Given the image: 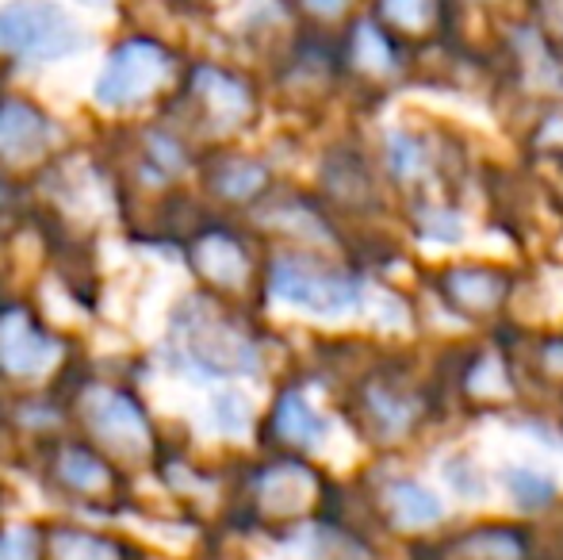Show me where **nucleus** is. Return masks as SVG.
Returning a JSON list of instances; mask_svg holds the SVG:
<instances>
[{"mask_svg":"<svg viewBox=\"0 0 563 560\" xmlns=\"http://www.w3.org/2000/svg\"><path fill=\"white\" fill-rule=\"evenodd\" d=\"M81 28L51 0H12V4L0 8V51L51 62L66 58V54L81 51Z\"/></svg>","mask_w":563,"mask_h":560,"instance_id":"nucleus-1","label":"nucleus"},{"mask_svg":"<svg viewBox=\"0 0 563 560\" xmlns=\"http://www.w3.org/2000/svg\"><path fill=\"white\" fill-rule=\"evenodd\" d=\"M268 288H273V296L280 304L303 307L311 315H345L356 311L364 299L361 281L345 277V273L311 270V265L299 262H276Z\"/></svg>","mask_w":563,"mask_h":560,"instance_id":"nucleus-2","label":"nucleus"},{"mask_svg":"<svg viewBox=\"0 0 563 560\" xmlns=\"http://www.w3.org/2000/svg\"><path fill=\"white\" fill-rule=\"evenodd\" d=\"M169 54L162 46L146 43H123L119 51L108 58L104 74L97 81V100L104 108H131L142 105L146 97H154L162 89V81L169 77Z\"/></svg>","mask_w":563,"mask_h":560,"instance_id":"nucleus-3","label":"nucleus"},{"mask_svg":"<svg viewBox=\"0 0 563 560\" xmlns=\"http://www.w3.org/2000/svg\"><path fill=\"white\" fill-rule=\"evenodd\" d=\"M185 334H188V353H192L211 376H234V373H253V369H257V350H253L234 327L211 319V315L185 319Z\"/></svg>","mask_w":563,"mask_h":560,"instance_id":"nucleus-4","label":"nucleus"},{"mask_svg":"<svg viewBox=\"0 0 563 560\" xmlns=\"http://www.w3.org/2000/svg\"><path fill=\"white\" fill-rule=\"evenodd\" d=\"M92 430L104 441H112L119 453H139L146 449V419L131 399L115 396V392H92V404H85Z\"/></svg>","mask_w":563,"mask_h":560,"instance_id":"nucleus-5","label":"nucleus"},{"mask_svg":"<svg viewBox=\"0 0 563 560\" xmlns=\"http://www.w3.org/2000/svg\"><path fill=\"white\" fill-rule=\"evenodd\" d=\"M54 358H58V345L46 334H38L20 311L0 319V365H4L8 373L35 376V373H43Z\"/></svg>","mask_w":563,"mask_h":560,"instance_id":"nucleus-6","label":"nucleus"},{"mask_svg":"<svg viewBox=\"0 0 563 560\" xmlns=\"http://www.w3.org/2000/svg\"><path fill=\"white\" fill-rule=\"evenodd\" d=\"M51 142V123L31 105L8 100L0 105V154L4 157H35Z\"/></svg>","mask_w":563,"mask_h":560,"instance_id":"nucleus-7","label":"nucleus"},{"mask_svg":"<svg viewBox=\"0 0 563 560\" xmlns=\"http://www.w3.org/2000/svg\"><path fill=\"white\" fill-rule=\"evenodd\" d=\"M387 507H391V518L399 526H430L445 515L441 499L418 480H395L387 484Z\"/></svg>","mask_w":563,"mask_h":560,"instance_id":"nucleus-8","label":"nucleus"},{"mask_svg":"<svg viewBox=\"0 0 563 560\" xmlns=\"http://www.w3.org/2000/svg\"><path fill=\"white\" fill-rule=\"evenodd\" d=\"M276 430H280L288 441H296V446L314 449V446H322V438H327V419H322L303 396L291 392V396H284L280 407H276Z\"/></svg>","mask_w":563,"mask_h":560,"instance_id":"nucleus-9","label":"nucleus"},{"mask_svg":"<svg viewBox=\"0 0 563 560\" xmlns=\"http://www.w3.org/2000/svg\"><path fill=\"white\" fill-rule=\"evenodd\" d=\"M311 487L314 476L307 469H299V464H280V469H273L261 480V492H265V503L273 510H296L311 495Z\"/></svg>","mask_w":563,"mask_h":560,"instance_id":"nucleus-10","label":"nucleus"},{"mask_svg":"<svg viewBox=\"0 0 563 560\" xmlns=\"http://www.w3.org/2000/svg\"><path fill=\"white\" fill-rule=\"evenodd\" d=\"M200 270L219 284H242L245 254L230 239H208L200 246Z\"/></svg>","mask_w":563,"mask_h":560,"instance_id":"nucleus-11","label":"nucleus"},{"mask_svg":"<svg viewBox=\"0 0 563 560\" xmlns=\"http://www.w3.org/2000/svg\"><path fill=\"white\" fill-rule=\"evenodd\" d=\"M200 89L208 92V100H211V108H216V120L219 123H230V120H238V116L250 108V100H245V89L242 85H234L230 77L223 74H216V69H200Z\"/></svg>","mask_w":563,"mask_h":560,"instance_id":"nucleus-12","label":"nucleus"},{"mask_svg":"<svg viewBox=\"0 0 563 560\" xmlns=\"http://www.w3.org/2000/svg\"><path fill=\"white\" fill-rule=\"evenodd\" d=\"M506 492L514 495L521 510H541L552 503L556 495V484H552L544 472H533V469H506Z\"/></svg>","mask_w":563,"mask_h":560,"instance_id":"nucleus-13","label":"nucleus"},{"mask_svg":"<svg viewBox=\"0 0 563 560\" xmlns=\"http://www.w3.org/2000/svg\"><path fill=\"white\" fill-rule=\"evenodd\" d=\"M449 292L456 296V304L487 311L503 299V277H495V273H456L449 281Z\"/></svg>","mask_w":563,"mask_h":560,"instance_id":"nucleus-14","label":"nucleus"},{"mask_svg":"<svg viewBox=\"0 0 563 560\" xmlns=\"http://www.w3.org/2000/svg\"><path fill=\"white\" fill-rule=\"evenodd\" d=\"M54 553H58V560H115V549L108 541L74 530L54 534Z\"/></svg>","mask_w":563,"mask_h":560,"instance_id":"nucleus-15","label":"nucleus"},{"mask_svg":"<svg viewBox=\"0 0 563 560\" xmlns=\"http://www.w3.org/2000/svg\"><path fill=\"white\" fill-rule=\"evenodd\" d=\"M445 480L460 499H483V495H487V480H483L479 464H475L472 457H449Z\"/></svg>","mask_w":563,"mask_h":560,"instance_id":"nucleus-16","label":"nucleus"},{"mask_svg":"<svg viewBox=\"0 0 563 560\" xmlns=\"http://www.w3.org/2000/svg\"><path fill=\"white\" fill-rule=\"evenodd\" d=\"M391 165H395V173H399V177H418V173H426L430 157H426V146L415 135H407V131H395V135H391Z\"/></svg>","mask_w":563,"mask_h":560,"instance_id":"nucleus-17","label":"nucleus"},{"mask_svg":"<svg viewBox=\"0 0 563 560\" xmlns=\"http://www.w3.org/2000/svg\"><path fill=\"white\" fill-rule=\"evenodd\" d=\"M58 472L74 487H85V492H100V487H108V472L100 469V464L92 461V457L77 453V449H74V453L62 457V469Z\"/></svg>","mask_w":563,"mask_h":560,"instance_id":"nucleus-18","label":"nucleus"},{"mask_svg":"<svg viewBox=\"0 0 563 560\" xmlns=\"http://www.w3.org/2000/svg\"><path fill=\"white\" fill-rule=\"evenodd\" d=\"M384 15L399 28L422 31L433 20V0H384Z\"/></svg>","mask_w":563,"mask_h":560,"instance_id":"nucleus-19","label":"nucleus"},{"mask_svg":"<svg viewBox=\"0 0 563 560\" xmlns=\"http://www.w3.org/2000/svg\"><path fill=\"white\" fill-rule=\"evenodd\" d=\"M261 180H265L261 165H230L223 177H219V188H223L227 196H250V193H257Z\"/></svg>","mask_w":563,"mask_h":560,"instance_id":"nucleus-20","label":"nucleus"},{"mask_svg":"<svg viewBox=\"0 0 563 560\" xmlns=\"http://www.w3.org/2000/svg\"><path fill=\"white\" fill-rule=\"evenodd\" d=\"M356 58L368 69H391V51L372 28H361V35H356Z\"/></svg>","mask_w":563,"mask_h":560,"instance_id":"nucleus-21","label":"nucleus"},{"mask_svg":"<svg viewBox=\"0 0 563 560\" xmlns=\"http://www.w3.org/2000/svg\"><path fill=\"white\" fill-rule=\"evenodd\" d=\"M467 549L472 553H487L490 560H514L521 553L518 538H510V534H479V538L467 541Z\"/></svg>","mask_w":563,"mask_h":560,"instance_id":"nucleus-22","label":"nucleus"},{"mask_svg":"<svg viewBox=\"0 0 563 560\" xmlns=\"http://www.w3.org/2000/svg\"><path fill=\"white\" fill-rule=\"evenodd\" d=\"M216 419L223 422V430L238 433L245 426V419H250V407H245L242 396H219L216 399Z\"/></svg>","mask_w":563,"mask_h":560,"instance_id":"nucleus-23","label":"nucleus"},{"mask_svg":"<svg viewBox=\"0 0 563 560\" xmlns=\"http://www.w3.org/2000/svg\"><path fill=\"white\" fill-rule=\"evenodd\" d=\"M31 557H35V538H31V530L0 534V560H31Z\"/></svg>","mask_w":563,"mask_h":560,"instance_id":"nucleus-24","label":"nucleus"},{"mask_svg":"<svg viewBox=\"0 0 563 560\" xmlns=\"http://www.w3.org/2000/svg\"><path fill=\"white\" fill-rule=\"evenodd\" d=\"M311 12H319V15H334V12H341L345 8V0H303Z\"/></svg>","mask_w":563,"mask_h":560,"instance_id":"nucleus-25","label":"nucleus"}]
</instances>
